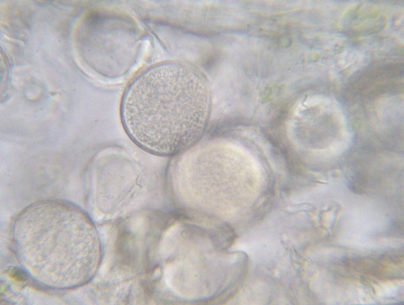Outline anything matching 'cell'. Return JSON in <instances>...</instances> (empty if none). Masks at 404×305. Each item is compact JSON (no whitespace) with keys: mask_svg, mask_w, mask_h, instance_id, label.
I'll return each instance as SVG.
<instances>
[{"mask_svg":"<svg viewBox=\"0 0 404 305\" xmlns=\"http://www.w3.org/2000/svg\"><path fill=\"white\" fill-rule=\"evenodd\" d=\"M207 105V86L194 69L165 63L132 82L123 97L122 116L130 136L143 149L171 155L194 141Z\"/></svg>","mask_w":404,"mask_h":305,"instance_id":"1","label":"cell"},{"mask_svg":"<svg viewBox=\"0 0 404 305\" xmlns=\"http://www.w3.org/2000/svg\"><path fill=\"white\" fill-rule=\"evenodd\" d=\"M9 275L13 279L21 282H24L27 278L25 272L18 268L11 269L9 272Z\"/></svg>","mask_w":404,"mask_h":305,"instance_id":"2","label":"cell"}]
</instances>
